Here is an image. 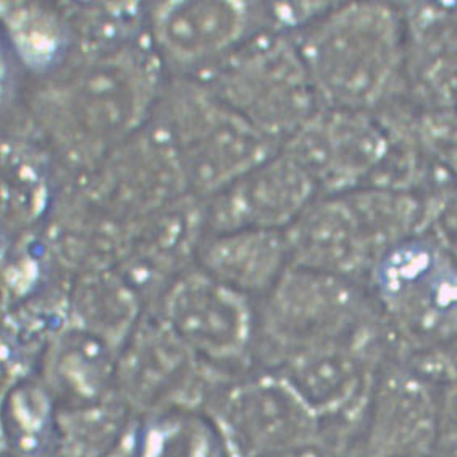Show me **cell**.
Instances as JSON below:
<instances>
[{"label":"cell","mask_w":457,"mask_h":457,"mask_svg":"<svg viewBox=\"0 0 457 457\" xmlns=\"http://www.w3.org/2000/svg\"><path fill=\"white\" fill-rule=\"evenodd\" d=\"M187 195L179 153L165 128L154 121L86 171L75 195L127 227Z\"/></svg>","instance_id":"ba28073f"},{"label":"cell","mask_w":457,"mask_h":457,"mask_svg":"<svg viewBox=\"0 0 457 457\" xmlns=\"http://www.w3.org/2000/svg\"><path fill=\"white\" fill-rule=\"evenodd\" d=\"M179 153L191 195L204 201L278 154L239 112L201 79L181 78L162 97L159 119Z\"/></svg>","instance_id":"277c9868"},{"label":"cell","mask_w":457,"mask_h":457,"mask_svg":"<svg viewBox=\"0 0 457 457\" xmlns=\"http://www.w3.org/2000/svg\"><path fill=\"white\" fill-rule=\"evenodd\" d=\"M213 365L204 362L161 317L141 319L121 346L115 391L131 412L151 415L169 409H197L205 398Z\"/></svg>","instance_id":"9c48e42d"},{"label":"cell","mask_w":457,"mask_h":457,"mask_svg":"<svg viewBox=\"0 0 457 457\" xmlns=\"http://www.w3.org/2000/svg\"><path fill=\"white\" fill-rule=\"evenodd\" d=\"M317 187L283 151L207 199L212 233L288 229L313 203Z\"/></svg>","instance_id":"2e32d148"},{"label":"cell","mask_w":457,"mask_h":457,"mask_svg":"<svg viewBox=\"0 0 457 457\" xmlns=\"http://www.w3.org/2000/svg\"><path fill=\"white\" fill-rule=\"evenodd\" d=\"M161 91L159 57L141 44L83 55L34 104L63 161L89 171L145 128Z\"/></svg>","instance_id":"6da1fadb"},{"label":"cell","mask_w":457,"mask_h":457,"mask_svg":"<svg viewBox=\"0 0 457 457\" xmlns=\"http://www.w3.org/2000/svg\"><path fill=\"white\" fill-rule=\"evenodd\" d=\"M143 296L117 269L79 275L67 303L70 325L120 351L141 322Z\"/></svg>","instance_id":"ffe728a7"},{"label":"cell","mask_w":457,"mask_h":457,"mask_svg":"<svg viewBox=\"0 0 457 457\" xmlns=\"http://www.w3.org/2000/svg\"><path fill=\"white\" fill-rule=\"evenodd\" d=\"M207 225V203L187 195L123 228L119 269L145 297L169 288L197 257Z\"/></svg>","instance_id":"9a60e30c"},{"label":"cell","mask_w":457,"mask_h":457,"mask_svg":"<svg viewBox=\"0 0 457 457\" xmlns=\"http://www.w3.org/2000/svg\"><path fill=\"white\" fill-rule=\"evenodd\" d=\"M199 269L245 296L269 293L291 265L287 231L212 233L199 249Z\"/></svg>","instance_id":"ac0fdd59"},{"label":"cell","mask_w":457,"mask_h":457,"mask_svg":"<svg viewBox=\"0 0 457 457\" xmlns=\"http://www.w3.org/2000/svg\"><path fill=\"white\" fill-rule=\"evenodd\" d=\"M255 7L245 2H163L151 13L157 49L179 65L211 67L245 44Z\"/></svg>","instance_id":"e0dca14e"},{"label":"cell","mask_w":457,"mask_h":457,"mask_svg":"<svg viewBox=\"0 0 457 457\" xmlns=\"http://www.w3.org/2000/svg\"><path fill=\"white\" fill-rule=\"evenodd\" d=\"M4 21L26 65L49 67L67 44L68 26L52 10L37 4H4Z\"/></svg>","instance_id":"cb8c5ba5"},{"label":"cell","mask_w":457,"mask_h":457,"mask_svg":"<svg viewBox=\"0 0 457 457\" xmlns=\"http://www.w3.org/2000/svg\"><path fill=\"white\" fill-rule=\"evenodd\" d=\"M386 147L385 135L365 112L325 107L317 109L281 151L304 170L317 191L335 195L354 191L380 165Z\"/></svg>","instance_id":"4fadbf2b"},{"label":"cell","mask_w":457,"mask_h":457,"mask_svg":"<svg viewBox=\"0 0 457 457\" xmlns=\"http://www.w3.org/2000/svg\"><path fill=\"white\" fill-rule=\"evenodd\" d=\"M209 412L229 457H259L325 430L278 372L233 383L213 396Z\"/></svg>","instance_id":"30bf717a"},{"label":"cell","mask_w":457,"mask_h":457,"mask_svg":"<svg viewBox=\"0 0 457 457\" xmlns=\"http://www.w3.org/2000/svg\"><path fill=\"white\" fill-rule=\"evenodd\" d=\"M119 351L104 339L67 323L43 359L44 386L63 407L85 406L115 395Z\"/></svg>","instance_id":"d6986e66"},{"label":"cell","mask_w":457,"mask_h":457,"mask_svg":"<svg viewBox=\"0 0 457 457\" xmlns=\"http://www.w3.org/2000/svg\"><path fill=\"white\" fill-rule=\"evenodd\" d=\"M47 167L41 154L25 143H5L2 149V219L5 228L33 227L49 203Z\"/></svg>","instance_id":"603a6c76"},{"label":"cell","mask_w":457,"mask_h":457,"mask_svg":"<svg viewBox=\"0 0 457 457\" xmlns=\"http://www.w3.org/2000/svg\"><path fill=\"white\" fill-rule=\"evenodd\" d=\"M415 213L412 199L380 189L315 201L285 229L291 265L347 279L372 273L383 255L409 237Z\"/></svg>","instance_id":"3957f363"},{"label":"cell","mask_w":457,"mask_h":457,"mask_svg":"<svg viewBox=\"0 0 457 457\" xmlns=\"http://www.w3.org/2000/svg\"><path fill=\"white\" fill-rule=\"evenodd\" d=\"M259 457H349L346 436L331 435L327 428L320 435Z\"/></svg>","instance_id":"4316f807"},{"label":"cell","mask_w":457,"mask_h":457,"mask_svg":"<svg viewBox=\"0 0 457 457\" xmlns=\"http://www.w3.org/2000/svg\"><path fill=\"white\" fill-rule=\"evenodd\" d=\"M438 412L435 383L411 365L383 369L365 409L357 457L432 456Z\"/></svg>","instance_id":"5bb4252c"},{"label":"cell","mask_w":457,"mask_h":457,"mask_svg":"<svg viewBox=\"0 0 457 457\" xmlns=\"http://www.w3.org/2000/svg\"><path fill=\"white\" fill-rule=\"evenodd\" d=\"M129 407L112 395L85 406L57 412V440L63 457H107L131 433Z\"/></svg>","instance_id":"7402d4cb"},{"label":"cell","mask_w":457,"mask_h":457,"mask_svg":"<svg viewBox=\"0 0 457 457\" xmlns=\"http://www.w3.org/2000/svg\"><path fill=\"white\" fill-rule=\"evenodd\" d=\"M414 457H432V456H414Z\"/></svg>","instance_id":"f546056e"},{"label":"cell","mask_w":457,"mask_h":457,"mask_svg":"<svg viewBox=\"0 0 457 457\" xmlns=\"http://www.w3.org/2000/svg\"><path fill=\"white\" fill-rule=\"evenodd\" d=\"M157 315L195 356L213 367L241 361L254 337L247 296L203 269L187 270L171 281L162 293Z\"/></svg>","instance_id":"8fae6325"},{"label":"cell","mask_w":457,"mask_h":457,"mask_svg":"<svg viewBox=\"0 0 457 457\" xmlns=\"http://www.w3.org/2000/svg\"><path fill=\"white\" fill-rule=\"evenodd\" d=\"M433 243L457 262V191L449 195L433 213Z\"/></svg>","instance_id":"83f0119b"},{"label":"cell","mask_w":457,"mask_h":457,"mask_svg":"<svg viewBox=\"0 0 457 457\" xmlns=\"http://www.w3.org/2000/svg\"><path fill=\"white\" fill-rule=\"evenodd\" d=\"M131 438L136 457H229L217 425L201 409L145 415Z\"/></svg>","instance_id":"44dd1931"},{"label":"cell","mask_w":457,"mask_h":457,"mask_svg":"<svg viewBox=\"0 0 457 457\" xmlns=\"http://www.w3.org/2000/svg\"><path fill=\"white\" fill-rule=\"evenodd\" d=\"M263 135L289 139L317 112V94L299 46L257 34L199 78Z\"/></svg>","instance_id":"5b68a950"},{"label":"cell","mask_w":457,"mask_h":457,"mask_svg":"<svg viewBox=\"0 0 457 457\" xmlns=\"http://www.w3.org/2000/svg\"><path fill=\"white\" fill-rule=\"evenodd\" d=\"M131 435H133V430H131V433H129L127 438L123 440V443L120 445L119 448L113 449L111 454H109L107 457H136L135 448H133V438H131Z\"/></svg>","instance_id":"f1b7e54d"},{"label":"cell","mask_w":457,"mask_h":457,"mask_svg":"<svg viewBox=\"0 0 457 457\" xmlns=\"http://www.w3.org/2000/svg\"><path fill=\"white\" fill-rule=\"evenodd\" d=\"M432 457H457V385L440 393V412Z\"/></svg>","instance_id":"484cf974"},{"label":"cell","mask_w":457,"mask_h":457,"mask_svg":"<svg viewBox=\"0 0 457 457\" xmlns=\"http://www.w3.org/2000/svg\"><path fill=\"white\" fill-rule=\"evenodd\" d=\"M377 351L369 322L347 338L289 359L277 372L322 422L364 419L380 372Z\"/></svg>","instance_id":"7c38bea8"},{"label":"cell","mask_w":457,"mask_h":457,"mask_svg":"<svg viewBox=\"0 0 457 457\" xmlns=\"http://www.w3.org/2000/svg\"><path fill=\"white\" fill-rule=\"evenodd\" d=\"M398 21L388 7L351 4L328 13L299 46L319 102L367 112L398 75Z\"/></svg>","instance_id":"7a4b0ae2"},{"label":"cell","mask_w":457,"mask_h":457,"mask_svg":"<svg viewBox=\"0 0 457 457\" xmlns=\"http://www.w3.org/2000/svg\"><path fill=\"white\" fill-rule=\"evenodd\" d=\"M373 287L396 330L420 351L457 335V262L432 239L407 237L381 257Z\"/></svg>","instance_id":"8992f818"},{"label":"cell","mask_w":457,"mask_h":457,"mask_svg":"<svg viewBox=\"0 0 457 457\" xmlns=\"http://www.w3.org/2000/svg\"><path fill=\"white\" fill-rule=\"evenodd\" d=\"M369 322L362 296L351 279L289 265L267 293L261 331L279 367L347 338Z\"/></svg>","instance_id":"52a82bcc"},{"label":"cell","mask_w":457,"mask_h":457,"mask_svg":"<svg viewBox=\"0 0 457 457\" xmlns=\"http://www.w3.org/2000/svg\"><path fill=\"white\" fill-rule=\"evenodd\" d=\"M44 385L21 383L5 403V428L13 448L23 456L37 454L52 430L57 432V412Z\"/></svg>","instance_id":"d4e9b609"}]
</instances>
